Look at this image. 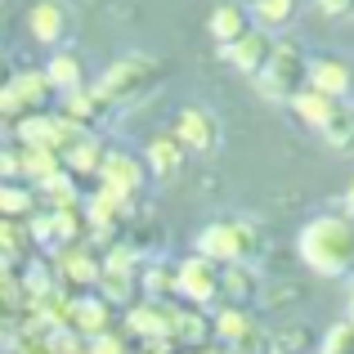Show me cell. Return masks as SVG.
<instances>
[{
	"label": "cell",
	"instance_id": "cell-4",
	"mask_svg": "<svg viewBox=\"0 0 354 354\" xmlns=\"http://www.w3.org/2000/svg\"><path fill=\"white\" fill-rule=\"evenodd\" d=\"M220 117L211 113V108H184L180 117H175V130H171V139L184 148V153H216L220 148Z\"/></svg>",
	"mask_w": 354,
	"mask_h": 354
},
{
	"label": "cell",
	"instance_id": "cell-27",
	"mask_svg": "<svg viewBox=\"0 0 354 354\" xmlns=\"http://www.w3.org/2000/svg\"><path fill=\"white\" fill-rule=\"evenodd\" d=\"M139 287H144V301H171V292H175V269L148 265L144 278H139Z\"/></svg>",
	"mask_w": 354,
	"mask_h": 354
},
{
	"label": "cell",
	"instance_id": "cell-14",
	"mask_svg": "<svg viewBox=\"0 0 354 354\" xmlns=\"http://www.w3.org/2000/svg\"><path fill=\"white\" fill-rule=\"evenodd\" d=\"M27 27H32V36L45 41V45L63 41V32H68V5H63V0H36V5L27 9Z\"/></svg>",
	"mask_w": 354,
	"mask_h": 354
},
{
	"label": "cell",
	"instance_id": "cell-31",
	"mask_svg": "<svg viewBox=\"0 0 354 354\" xmlns=\"http://www.w3.org/2000/svg\"><path fill=\"white\" fill-rule=\"evenodd\" d=\"M18 121H23V108H18V99L9 95V86H5V90H0V139L14 135Z\"/></svg>",
	"mask_w": 354,
	"mask_h": 354
},
{
	"label": "cell",
	"instance_id": "cell-5",
	"mask_svg": "<svg viewBox=\"0 0 354 354\" xmlns=\"http://www.w3.org/2000/svg\"><path fill=\"white\" fill-rule=\"evenodd\" d=\"M175 292L193 305H211L220 296V265H211V260H202V256L180 260V265H175Z\"/></svg>",
	"mask_w": 354,
	"mask_h": 354
},
{
	"label": "cell",
	"instance_id": "cell-28",
	"mask_svg": "<svg viewBox=\"0 0 354 354\" xmlns=\"http://www.w3.org/2000/svg\"><path fill=\"white\" fill-rule=\"evenodd\" d=\"M36 198L27 189H18V184H0V216L5 220H18V216H32Z\"/></svg>",
	"mask_w": 354,
	"mask_h": 354
},
{
	"label": "cell",
	"instance_id": "cell-2",
	"mask_svg": "<svg viewBox=\"0 0 354 354\" xmlns=\"http://www.w3.org/2000/svg\"><path fill=\"white\" fill-rule=\"evenodd\" d=\"M162 86V68H157L153 54H121L113 68L95 81V99L104 104H144L153 90Z\"/></svg>",
	"mask_w": 354,
	"mask_h": 354
},
{
	"label": "cell",
	"instance_id": "cell-17",
	"mask_svg": "<svg viewBox=\"0 0 354 354\" xmlns=\"http://www.w3.org/2000/svg\"><path fill=\"white\" fill-rule=\"evenodd\" d=\"M180 166H184V148L171 139V130H166V135H153V139H148L144 171H153L157 180H166V175H175Z\"/></svg>",
	"mask_w": 354,
	"mask_h": 354
},
{
	"label": "cell",
	"instance_id": "cell-34",
	"mask_svg": "<svg viewBox=\"0 0 354 354\" xmlns=\"http://www.w3.org/2000/svg\"><path fill=\"white\" fill-rule=\"evenodd\" d=\"M346 216L354 220V180H350V189H346Z\"/></svg>",
	"mask_w": 354,
	"mask_h": 354
},
{
	"label": "cell",
	"instance_id": "cell-25",
	"mask_svg": "<svg viewBox=\"0 0 354 354\" xmlns=\"http://www.w3.org/2000/svg\"><path fill=\"white\" fill-rule=\"evenodd\" d=\"M171 341H184L189 350H207V314H198V310H175Z\"/></svg>",
	"mask_w": 354,
	"mask_h": 354
},
{
	"label": "cell",
	"instance_id": "cell-11",
	"mask_svg": "<svg viewBox=\"0 0 354 354\" xmlns=\"http://www.w3.org/2000/svg\"><path fill=\"white\" fill-rule=\"evenodd\" d=\"M310 86L323 90L328 99H341L354 90V68L337 54H323V59H310Z\"/></svg>",
	"mask_w": 354,
	"mask_h": 354
},
{
	"label": "cell",
	"instance_id": "cell-26",
	"mask_svg": "<svg viewBox=\"0 0 354 354\" xmlns=\"http://www.w3.org/2000/svg\"><path fill=\"white\" fill-rule=\"evenodd\" d=\"M99 296L108 305L135 301V274H126V269H99Z\"/></svg>",
	"mask_w": 354,
	"mask_h": 354
},
{
	"label": "cell",
	"instance_id": "cell-20",
	"mask_svg": "<svg viewBox=\"0 0 354 354\" xmlns=\"http://www.w3.org/2000/svg\"><path fill=\"white\" fill-rule=\"evenodd\" d=\"M319 135L328 139V148H337V153H354V104L332 108V117L323 121Z\"/></svg>",
	"mask_w": 354,
	"mask_h": 354
},
{
	"label": "cell",
	"instance_id": "cell-23",
	"mask_svg": "<svg viewBox=\"0 0 354 354\" xmlns=\"http://www.w3.org/2000/svg\"><path fill=\"white\" fill-rule=\"evenodd\" d=\"M18 166H23V180L50 184L54 175H59V153H50V148H23V153H18Z\"/></svg>",
	"mask_w": 354,
	"mask_h": 354
},
{
	"label": "cell",
	"instance_id": "cell-7",
	"mask_svg": "<svg viewBox=\"0 0 354 354\" xmlns=\"http://www.w3.org/2000/svg\"><path fill=\"white\" fill-rule=\"evenodd\" d=\"M274 45H278V41H274L269 32L251 27V32L242 36V41H234V45L225 50V59L234 63V72H242V77H251V81H256L260 72L269 68V59H274Z\"/></svg>",
	"mask_w": 354,
	"mask_h": 354
},
{
	"label": "cell",
	"instance_id": "cell-33",
	"mask_svg": "<svg viewBox=\"0 0 354 354\" xmlns=\"http://www.w3.org/2000/svg\"><path fill=\"white\" fill-rule=\"evenodd\" d=\"M328 14H354V0H319Z\"/></svg>",
	"mask_w": 354,
	"mask_h": 354
},
{
	"label": "cell",
	"instance_id": "cell-24",
	"mask_svg": "<svg viewBox=\"0 0 354 354\" xmlns=\"http://www.w3.org/2000/svg\"><path fill=\"white\" fill-rule=\"evenodd\" d=\"M104 144H99V135H86L72 153H63V162H68L72 175H99V166H104Z\"/></svg>",
	"mask_w": 354,
	"mask_h": 354
},
{
	"label": "cell",
	"instance_id": "cell-10",
	"mask_svg": "<svg viewBox=\"0 0 354 354\" xmlns=\"http://www.w3.org/2000/svg\"><path fill=\"white\" fill-rule=\"evenodd\" d=\"M108 323H113V305H108L104 296H81V301H72V310H68V328L77 332L81 341L104 337Z\"/></svg>",
	"mask_w": 354,
	"mask_h": 354
},
{
	"label": "cell",
	"instance_id": "cell-32",
	"mask_svg": "<svg viewBox=\"0 0 354 354\" xmlns=\"http://www.w3.org/2000/svg\"><path fill=\"white\" fill-rule=\"evenodd\" d=\"M86 354H130L126 337H117V332H104V337L86 341Z\"/></svg>",
	"mask_w": 354,
	"mask_h": 354
},
{
	"label": "cell",
	"instance_id": "cell-15",
	"mask_svg": "<svg viewBox=\"0 0 354 354\" xmlns=\"http://www.w3.org/2000/svg\"><path fill=\"white\" fill-rule=\"evenodd\" d=\"M207 27H211V36H216L220 45H234V41H242V36L251 32V14L238 5V0H220L216 9H211V18H207Z\"/></svg>",
	"mask_w": 354,
	"mask_h": 354
},
{
	"label": "cell",
	"instance_id": "cell-21",
	"mask_svg": "<svg viewBox=\"0 0 354 354\" xmlns=\"http://www.w3.org/2000/svg\"><path fill=\"white\" fill-rule=\"evenodd\" d=\"M341 99H328L323 90H314V86H305L301 95L292 99V108H296V117L305 121V126H314V130H323V121L332 117V108H337Z\"/></svg>",
	"mask_w": 354,
	"mask_h": 354
},
{
	"label": "cell",
	"instance_id": "cell-1",
	"mask_svg": "<svg viewBox=\"0 0 354 354\" xmlns=\"http://www.w3.org/2000/svg\"><path fill=\"white\" fill-rule=\"evenodd\" d=\"M301 260L323 278L354 274V220L350 216H314L296 238Z\"/></svg>",
	"mask_w": 354,
	"mask_h": 354
},
{
	"label": "cell",
	"instance_id": "cell-18",
	"mask_svg": "<svg viewBox=\"0 0 354 354\" xmlns=\"http://www.w3.org/2000/svg\"><path fill=\"white\" fill-rule=\"evenodd\" d=\"M45 77H50V86H54V95H77L81 86H86V72H81V59L72 50H63V54H54L50 63H45Z\"/></svg>",
	"mask_w": 354,
	"mask_h": 354
},
{
	"label": "cell",
	"instance_id": "cell-22",
	"mask_svg": "<svg viewBox=\"0 0 354 354\" xmlns=\"http://www.w3.org/2000/svg\"><path fill=\"white\" fill-rule=\"evenodd\" d=\"M296 9H301V0H256V5H251V18L260 23V32L274 36L278 27H287L296 18Z\"/></svg>",
	"mask_w": 354,
	"mask_h": 354
},
{
	"label": "cell",
	"instance_id": "cell-30",
	"mask_svg": "<svg viewBox=\"0 0 354 354\" xmlns=\"http://www.w3.org/2000/svg\"><path fill=\"white\" fill-rule=\"evenodd\" d=\"M323 354H354V323H337V328L323 337Z\"/></svg>",
	"mask_w": 354,
	"mask_h": 354
},
{
	"label": "cell",
	"instance_id": "cell-36",
	"mask_svg": "<svg viewBox=\"0 0 354 354\" xmlns=\"http://www.w3.org/2000/svg\"><path fill=\"white\" fill-rule=\"evenodd\" d=\"M350 323H354V292H350Z\"/></svg>",
	"mask_w": 354,
	"mask_h": 354
},
{
	"label": "cell",
	"instance_id": "cell-12",
	"mask_svg": "<svg viewBox=\"0 0 354 354\" xmlns=\"http://www.w3.org/2000/svg\"><path fill=\"white\" fill-rule=\"evenodd\" d=\"M198 256L202 260H211V265H238V225H207L198 234Z\"/></svg>",
	"mask_w": 354,
	"mask_h": 354
},
{
	"label": "cell",
	"instance_id": "cell-3",
	"mask_svg": "<svg viewBox=\"0 0 354 354\" xmlns=\"http://www.w3.org/2000/svg\"><path fill=\"white\" fill-rule=\"evenodd\" d=\"M310 86V54H305L301 41H292V36H283V41L274 45V59H269V68L256 77V90L269 99V104H292L301 90Z\"/></svg>",
	"mask_w": 354,
	"mask_h": 354
},
{
	"label": "cell",
	"instance_id": "cell-6",
	"mask_svg": "<svg viewBox=\"0 0 354 354\" xmlns=\"http://www.w3.org/2000/svg\"><path fill=\"white\" fill-rule=\"evenodd\" d=\"M211 332L234 354H260V341H265V332L256 328V319H251L247 310H238V305H225V310L216 314V323H211Z\"/></svg>",
	"mask_w": 354,
	"mask_h": 354
},
{
	"label": "cell",
	"instance_id": "cell-9",
	"mask_svg": "<svg viewBox=\"0 0 354 354\" xmlns=\"http://www.w3.org/2000/svg\"><path fill=\"white\" fill-rule=\"evenodd\" d=\"M99 184L108 193H117L121 202H130L139 193V184H144V162H135L130 153H108L104 166H99Z\"/></svg>",
	"mask_w": 354,
	"mask_h": 354
},
{
	"label": "cell",
	"instance_id": "cell-19",
	"mask_svg": "<svg viewBox=\"0 0 354 354\" xmlns=\"http://www.w3.org/2000/svg\"><path fill=\"white\" fill-rule=\"evenodd\" d=\"M220 296H229V305H247L256 296V269L251 265H225L220 269Z\"/></svg>",
	"mask_w": 354,
	"mask_h": 354
},
{
	"label": "cell",
	"instance_id": "cell-13",
	"mask_svg": "<svg viewBox=\"0 0 354 354\" xmlns=\"http://www.w3.org/2000/svg\"><path fill=\"white\" fill-rule=\"evenodd\" d=\"M99 269H104V260L90 251V242H68V247L59 251V278H68V283H99Z\"/></svg>",
	"mask_w": 354,
	"mask_h": 354
},
{
	"label": "cell",
	"instance_id": "cell-29",
	"mask_svg": "<svg viewBox=\"0 0 354 354\" xmlns=\"http://www.w3.org/2000/svg\"><path fill=\"white\" fill-rule=\"evenodd\" d=\"M41 189H45V198H50V211H68V207H77V198H81V193H77V180H72V175H54V180L50 184H41Z\"/></svg>",
	"mask_w": 354,
	"mask_h": 354
},
{
	"label": "cell",
	"instance_id": "cell-8",
	"mask_svg": "<svg viewBox=\"0 0 354 354\" xmlns=\"http://www.w3.org/2000/svg\"><path fill=\"white\" fill-rule=\"evenodd\" d=\"M126 328L135 332V337H144V341H171L175 305L171 301H139V305H130Z\"/></svg>",
	"mask_w": 354,
	"mask_h": 354
},
{
	"label": "cell",
	"instance_id": "cell-16",
	"mask_svg": "<svg viewBox=\"0 0 354 354\" xmlns=\"http://www.w3.org/2000/svg\"><path fill=\"white\" fill-rule=\"evenodd\" d=\"M9 95L18 99L23 113H41L54 99V86H50V77H45V68H36V72H18V77L9 81Z\"/></svg>",
	"mask_w": 354,
	"mask_h": 354
},
{
	"label": "cell",
	"instance_id": "cell-35",
	"mask_svg": "<svg viewBox=\"0 0 354 354\" xmlns=\"http://www.w3.org/2000/svg\"><path fill=\"white\" fill-rule=\"evenodd\" d=\"M5 77H9V72H5V54H0V90H5Z\"/></svg>",
	"mask_w": 354,
	"mask_h": 354
}]
</instances>
